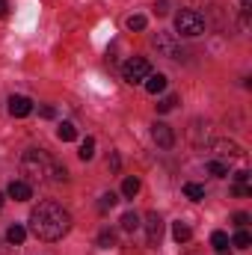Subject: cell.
I'll list each match as a JSON object with an SVG mask.
<instances>
[{"instance_id":"1","label":"cell","mask_w":252,"mask_h":255,"mask_svg":"<svg viewBox=\"0 0 252 255\" xmlns=\"http://www.w3.org/2000/svg\"><path fill=\"white\" fill-rule=\"evenodd\" d=\"M71 229V214L65 211L63 205L57 202H42L39 208H33L30 214V232L39 238V241H63Z\"/></svg>"},{"instance_id":"2","label":"cell","mask_w":252,"mask_h":255,"mask_svg":"<svg viewBox=\"0 0 252 255\" xmlns=\"http://www.w3.org/2000/svg\"><path fill=\"white\" fill-rule=\"evenodd\" d=\"M51 169H54V160L48 157L45 148H27V151H24V157H21V175H24L27 184H42V181H48Z\"/></svg>"},{"instance_id":"3","label":"cell","mask_w":252,"mask_h":255,"mask_svg":"<svg viewBox=\"0 0 252 255\" xmlns=\"http://www.w3.org/2000/svg\"><path fill=\"white\" fill-rule=\"evenodd\" d=\"M175 30L181 36H187V39H196V36L205 33V18L199 12H193V9H181L175 15Z\"/></svg>"},{"instance_id":"4","label":"cell","mask_w":252,"mask_h":255,"mask_svg":"<svg viewBox=\"0 0 252 255\" xmlns=\"http://www.w3.org/2000/svg\"><path fill=\"white\" fill-rule=\"evenodd\" d=\"M148 74H151V65H148L145 57H130V60L122 65V77H125L127 83H142Z\"/></svg>"},{"instance_id":"5","label":"cell","mask_w":252,"mask_h":255,"mask_svg":"<svg viewBox=\"0 0 252 255\" xmlns=\"http://www.w3.org/2000/svg\"><path fill=\"white\" fill-rule=\"evenodd\" d=\"M151 45L157 48V54H163V57H169V60H178V57H181V45H178L175 33L160 30L157 36H151Z\"/></svg>"},{"instance_id":"6","label":"cell","mask_w":252,"mask_h":255,"mask_svg":"<svg viewBox=\"0 0 252 255\" xmlns=\"http://www.w3.org/2000/svg\"><path fill=\"white\" fill-rule=\"evenodd\" d=\"M151 139H154L160 148H172V145H175V133H172V128L163 125V122H154V125H151Z\"/></svg>"},{"instance_id":"7","label":"cell","mask_w":252,"mask_h":255,"mask_svg":"<svg viewBox=\"0 0 252 255\" xmlns=\"http://www.w3.org/2000/svg\"><path fill=\"white\" fill-rule=\"evenodd\" d=\"M9 113H12L15 119H24V116L33 113V101H30L27 95H12V98H9Z\"/></svg>"},{"instance_id":"8","label":"cell","mask_w":252,"mask_h":255,"mask_svg":"<svg viewBox=\"0 0 252 255\" xmlns=\"http://www.w3.org/2000/svg\"><path fill=\"white\" fill-rule=\"evenodd\" d=\"M145 232H148V244H157V241H160V235H163V220H160L157 211H151V214L145 217Z\"/></svg>"},{"instance_id":"9","label":"cell","mask_w":252,"mask_h":255,"mask_svg":"<svg viewBox=\"0 0 252 255\" xmlns=\"http://www.w3.org/2000/svg\"><path fill=\"white\" fill-rule=\"evenodd\" d=\"M214 151L223 154V157H244L241 145H238V142H229V139H217V142H214Z\"/></svg>"},{"instance_id":"10","label":"cell","mask_w":252,"mask_h":255,"mask_svg":"<svg viewBox=\"0 0 252 255\" xmlns=\"http://www.w3.org/2000/svg\"><path fill=\"white\" fill-rule=\"evenodd\" d=\"M6 193H9V196H12L15 202H27V199L33 196V190H30V184H27V181H12Z\"/></svg>"},{"instance_id":"11","label":"cell","mask_w":252,"mask_h":255,"mask_svg":"<svg viewBox=\"0 0 252 255\" xmlns=\"http://www.w3.org/2000/svg\"><path fill=\"white\" fill-rule=\"evenodd\" d=\"M142 83H145V92H151V95H157V92L166 89V77L163 74H148Z\"/></svg>"},{"instance_id":"12","label":"cell","mask_w":252,"mask_h":255,"mask_svg":"<svg viewBox=\"0 0 252 255\" xmlns=\"http://www.w3.org/2000/svg\"><path fill=\"white\" fill-rule=\"evenodd\" d=\"M172 238H175L178 244H187L190 238H193V229H190L187 223H181V220H178V223L172 226Z\"/></svg>"},{"instance_id":"13","label":"cell","mask_w":252,"mask_h":255,"mask_svg":"<svg viewBox=\"0 0 252 255\" xmlns=\"http://www.w3.org/2000/svg\"><path fill=\"white\" fill-rule=\"evenodd\" d=\"M24 238H27V232H24V226H18V223H15V226H9V232H6V241H9V244H15V247H21V244H24Z\"/></svg>"},{"instance_id":"14","label":"cell","mask_w":252,"mask_h":255,"mask_svg":"<svg viewBox=\"0 0 252 255\" xmlns=\"http://www.w3.org/2000/svg\"><path fill=\"white\" fill-rule=\"evenodd\" d=\"M57 136H60L63 142H71V139H77V128L71 125V122H63V125L57 128Z\"/></svg>"},{"instance_id":"15","label":"cell","mask_w":252,"mask_h":255,"mask_svg":"<svg viewBox=\"0 0 252 255\" xmlns=\"http://www.w3.org/2000/svg\"><path fill=\"white\" fill-rule=\"evenodd\" d=\"M77 154H80V160H92V157H95V139L86 136V139L80 142V151H77Z\"/></svg>"},{"instance_id":"16","label":"cell","mask_w":252,"mask_h":255,"mask_svg":"<svg viewBox=\"0 0 252 255\" xmlns=\"http://www.w3.org/2000/svg\"><path fill=\"white\" fill-rule=\"evenodd\" d=\"M208 172H211L214 178H226V175H229V163H223V160H208Z\"/></svg>"},{"instance_id":"17","label":"cell","mask_w":252,"mask_h":255,"mask_svg":"<svg viewBox=\"0 0 252 255\" xmlns=\"http://www.w3.org/2000/svg\"><path fill=\"white\" fill-rule=\"evenodd\" d=\"M211 247H214L217 253H226V250H229V235H226V232H214V235H211Z\"/></svg>"},{"instance_id":"18","label":"cell","mask_w":252,"mask_h":255,"mask_svg":"<svg viewBox=\"0 0 252 255\" xmlns=\"http://www.w3.org/2000/svg\"><path fill=\"white\" fill-rule=\"evenodd\" d=\"M184 196L193 199V202H202L205 199V187L202 184H184Z\"/></svg>"},{"instance_id":"19","label":"cell","mask_w":252,"mask_h":255,"mask_svg":"<svg viewBox=\"0 0 252 255\" xmlns=\"http://www.w3.org/2000/svg\"><path fill=\"white\" fill-rule=\"evenodd\" d=\"M98 247H104V250L116 247V232H113V229H104V232L98 235Z\"/></svg>"},{"instance_id":"20","label":"cell","mask_w":252,"mask_h":255,"mask_svg":"<svg viewBox=\"0 0 252 255\" xmlns=\"http://www.w3.org/2000/svg\"><path fill=\"white\" fill-rule=\"evenodd\" d=\"M139 193V178H125V184H122V196L125 199H133Z\"/></svg>"},{"instance_id":"21","label":"cell","mask_w":252,"mask_h":255,"mask_svg":"<svg viewBox=\"0 0 252 255\" xmlns=\"http://www.w3.org/2000/svg\"><path fill=\"white\" fill-rule=\"evenodd\" d=\"M175 104H178V95H166V98H160V101H157V113H169Z\"/></svg>"},{"instance_id":"22","label":"cell","mask_w":252,"mask_h":255,"mask_svg":"<svg viewBox=\"0 0 252 255\" xmlns=\"http://www.w3.org/2000/svg\"><path fill=\"white\" fill-rule=\"evenodd\" d=\"M122 229H125V232H133V229H139V217H136L133 211H127L125 217H122Z\"/></svg>"},{"instance_id":"23","label":"cell","mask_w":252,"mask_h":255,"mask_svg":"<svg viewBox=\"0 0 252 255\" xmlns=\"http://www.w3.org/2000/svg\"><path fill=\"white\" fill-rule=\"evenodd\" d=\"M232 244H235V247H238V250H247V247H250V244H252L250 232H244V229H241V232H238V235H235V238H232Z\"/></svg>"},{"instance_id":"24","label":"cell","mask_w":252,"mask_h":255,"mask_svg":"<svg viewBox=\"0 0 252 255\" xmlns=\"http://www.w3.org/2000/svg\"><path fill=\"white\" fill-rule=\"evenodd\" d=\"M145 24H148L145 15H130V18H127V30H136V33H139V30H145Z\"/></svg>"},{"instance_id":"25","label":"cell","mask_w":252,"mask_h":255,"mask_svg":"<svg viewBox=\"0 0 252 255\" xmlns=\"http://www.w3.org/2000/svg\"><path fill=\"white\" fill-rule=\"evenodd\" d=\"M116 202H119V196H116V193H104V196H101V202H98V208H101V211H110Z\"/></svg>"},{"instance_id":"26","label":"cell","mask_w":252,"mask_h":255,"mask_svg":"<svg viewBox=\"0 0 252 255\" xmlns=\"http://www.w3.org/2000/svg\"><path fill=\"white\" fill-rule=\"evenodd\" d=\"M119 166H122L119 154H110V157H107V169H110V172H119Z\"/></svg>"},{"instance_id":"27","label":"cell","mask_w":252,"mask_h":255,"mask_svg":"<svg viewBox=\"0 0 252 255\" xmlns=\"http://www.w3.org/2000/svg\"><path fill=\"white\" fill-rule=\"evenodd\" d=\"M247 223H250V214H235V226L238 229H244Z\"/></svg>"},{"instance_id":"28","label":"cell","mask_w":252,"mask_h":255,"mask_svg":"<svg viewBox=\"0 0 252 255\" xmlns=\"http://www.w3.org/2000/svg\"><path fill=\"white\" fill-rule=\"evenodd\" d=\"M235 181H238V184H247V181H250V172H247V169L235 172Z\"/></svg>"},{"instance_id":"29","label":"cell","mask_w":252,"mask_h":255,"mask_svg":"<svg viewBox=\"0 0 252 255\" xmlns=\"http://www.w3.org/2000/svg\"><path fill=\"white\" fill-rule=\"evenodd\" d=\"M39 113H42V116H45V119H54V116H57V110H54V107H42V110H39Z\"/></svg>"},{"instance_id":"30","label":"cell","mask_w":252,"mask_h":255,"mask_svg":"<svg viewBox=\"0 0 252 255\" xmlns=\"http://www.w3.org/2000/svg\"><path fill=\"white\" fill-rule=\"evenodd\" d=\"M235 196H250V187H247V184H238V187H235Z\"/></svg>"},{"instance_id":"31","label":"cell","mask_w":252,"mask_h":255,"mask_svg":"<svg viewBox=\"0 0 252 255\" xmlns=\"http://www.w3.org/2000/svg\"><path fill=\"white\" fill-rule=\"evenodd\" d=\"M6 12H9V3H6V0H0V18H6Z\"/></svg>"},{"instance_id":"32","label":"cell","mask_w":252,"mask_h":255,"mask_svg":"<svg viewBox=\"0 0 252 255\" xmlns=\"http://www.w3.org/2000/svg\"><path fill=\"white\" fill-rule=\"evenodd\" d=\"M241 9H244V12H250V9H252V0H241Z\"/></svg>"},{"instance_id":"33","label":"cell","mask_w":252,"mask_h":255,"mask_svg":"<svg viewBox=\"0 0 252 255\" xmlns=\"http://www.w3.org/2000/svg\"><path fill=\"white\" fill-rule=\"evenodd\" d=\"M3 199H6V196H3V193H0V208H3Z\"/></svg>"}]
</instances>
